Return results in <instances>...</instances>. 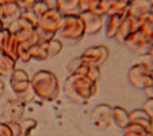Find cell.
Returning a JSON list of instances; mask_svg holds the SVG:
<instances>
[{
    "label": "cell",
    "mask_w": 153,
    "mask_h": 136,
    "mask_svg": "<svg viewBox=\"0 0 153 136\" xmlns=\"http://www.w3.org/2000/svg\"><path fill=\"white\" fill-rule=\"evenodd\" d=\"M10 127H11L14 136H22V129H20V124L19 122H8Z\"/></svg>",
    "instance_id": "obj_32"
},
{
    "label": "cell",
    "mask_w": 153,
    "mask_h": 136,
    "mask_svg": "<svg viewBox=\"0 0 153 136\" xmlns=\"http://www.w3.org/2000/svg\"><path fill=\"white\" fill-rule=\"evenodd\" d=\"M129 122L131 124H138L141 127L146 128L148 131L153 129V119L145 112L144 109H134L129 113Z\"/></svg>",
    "instance_id": "obj_15"
},
{
    "label": "cell",
    "mask_w": 153,
    "mask_h": 136,
    "mask_svg": "<svg viewBox=\"0 0 153 136\" xmlns=\"http://www.w3.org/2000/svg\"><path fill=\"white\" fill-rule=\"evenodd\" d=\"M4 27H7V26H6V23H4L3 20H0V30H3Z\"/></svg>",
    "instance_id": "obj_37"
},
{
    "label": "cell",
    "mask_w": 153,
    "mask_h": 136,
    "mask_svg": "<svg viewBox=\"0 0 153 136\" xmlns=\"http://www.w3.org/2000/svg\"><path fill=\"white\" fill-rule=\"evenodd\" d=\"M62 18H64V15L61 14L60 11L49 10L46 14H43L42 17L39 18L37 29L56 35L58 32H60L61 23H62Z\"/></svg>",
    "instance_id": "obj_8"
},
{
    "label": "cell",
    "mask_w": 153,
    "mask_h": 136,
    "mask_svg": "<svg viewBox=\"0 0 153 136\" xmlns=\"http://www.w3.org/2000/svg\"><path fill=\"white\" fill-rule=\"evenodd\" d=\"M12 33L10 32L8 27H4L3 30H0V55H3L4 50H6V47L8 44L10 38H11Z\"/></svg>",
    "instance_id": "obj_23"
},
{
    "label": "cell",
    "mask_w": 153,
    "mask_h": 136,
    "mask_svg": "<svg viewBox=\"0 0 153 136\" xmlns=\"http://www.w3.org/2000/svg\"><path fill=\"white\" fill-rule=\"evenodd\" d=\"M64 91L71 101L76 104H84L98 93V82L91 80L87 76L68 75L64 84Z\"/></svg>",
    "instance_id": "obj_1"
},
{
    "label": "cell",
    "mask_w": 153,
    "mask_h": 136,
    "mask_svg": "<svg viewBox=\"0 0 153 136\" xmlns=\"http://www.w3.org/2000/svg\"><path fill=\"white\" fill-rule=\"evenodd\" d=\"M15 65H16L15 60H12L8 56L0 55V76L11 75L15 71Z\"/></svg>",
    "instance_id": "obj_20"
},
{
    "label": "cell",
    "mask_w": 153,
    "mask_h": 136,
    "mask_svg": "<svg viewBox=\"0 0 153 136\" xmlns=\"http://www.w3.org/2000/svg\"><path fill=\"white\" fill-rule=\"evenodd\" d=\"M3 15H1V20L4 23H10L18 19L22 14V10L18 6V2L15 0H11V2H3Z\"/></svg>",
    "instance_id": "obj_16"
},
{
    "label": "cell",
    "mask_w": 153,
    "mask_h": 136,
    "mask_svg": "<svg viewBox=\"0 0 153 136\" xmlns=\"http://www.w3.org/2000/svg\"><path fill=\"white\" fill-rule=\"evenodd\" d=\"M153 0H134L129 4V15L142 19L144 17L152 14Z\"/></svg>",
    "instance_id": "obj_13"
},
{
    "label": "cell",
    "mask_w": 153,
    "mask_h": 136,
    "mask_svg": "<svg viewBox=\"0 0 153 136\" xmlns=\"http://www.w3.org/2000/svg\"><path fill=\"white\" fill-rule=\"evenodd\" d=\"M20 129H22V136H31L33 131L37 129L38 121L34 119H23L22 121H19Z\"/></svg>",
    "instance_id": "obj_21"
},
{
    "label": "cell",
    "mask_w": 153,
    "mask_h": 136,
    "mask_svg": "<svg viewBox=\"0 0 153 136\" xmlns=\"http://www.w3.org/2000/svg\"><path fill=\"white\" fill-rule=\"evenodd\" d=\"M81 65H83V61H81L80 56H79V57H73V59H71L69 63H68V65H67V71H68V74H69V75H73V74H75Z\"/></svg>",
    "instance_id": "obj_26"
},
{
    "label": "cell",
    "mask_w": 153,
    "mask_h": 136,
    "mask_svg": "<svg viewBox=\"0 0 153 136\" xmlns=\"http://www.w3.org/2000/svg\"><path fill=\"white\" fill-rule=\"evenodd\" d=\"M49 10H50V8H49V6H48L46 0H45V2H35L34 6H33V10H31V11L34 12V14L37 15L38 18H41L43 14H46Z\"/></svg>",
    "instance_id": "obj_24"
},
{
    "label": "cell",
    "mask_w": 153,
    "mask_h": 136,
    "mask_svg": "<svg viewBox=\"0 0 153 136\" xmlns=\"http://www.w3.org/2000/svg\"><path fill=\"white\" fill-rule=\"evenodd\" d=\"M138 27H140V19L138 18H134V17H131V15H127V17L123 19V22L121 23V26H119V29H118V32H117L114 40H115L117 42L125 44V41L133 34V33H136L137 30H138Z\"/></svg>",
    "instance_id": "obj_11"
},
{
    "label": "cell",
    "mask_w": 153,
    "mask_h": 136,
    "mask_svg": "<svg viewBox=\"0 0 153 136\" xmlns=\"http://www.w3.org/2000/svg\"><path fill=\"white\" fill-rule=\"evenodd\" d=\"M145 136H153V132H152V131H150V132H148Z\"/></svg>",
    "instance_id": "obj_39"
},
{
    "label": "cell",
    "mask_w": 153,
    "mask_h": 136,
    "mask_svg": "<svg viewBox=\"0 0 153 136\" xmlns=\"http://www.w3.org/2000/svg\"><path fill=\"white\" fill-rule=\"evenodd\" d=\"M31 90L34 95L39 98L41 101L52 102L56 101L60 95V83L58 78L48 70H41L33 75L31 80Z\"/></svg>",
    "instance_id": "obj_2"
},
{
    "label": "cell",
    "mask_w": 153,
    "mask_h": 136,
    "mask_svg": "<svg viewBox=\"0 0 153 136\" xmlns=\"http://www.w3.org/2000/svg\"><path fill=\"white\" fill-rule=\"evenodd\" d=\"M152 15H153V10H152Z\"/></svg>",
    "instance_id": "obj_40"
},
{
    "label": "cell",
    "mask_w": 153,
    "mask_h": 136,
    "mask_svg": "<svg viewBox=\"0 0 153 136\" xmlns=\"http://www.w3.org/2000/svg\"><path fill=\"white\" fill-rule=\"evenodd\" d=\"M145 93H146L148 98H153V83H152V86H150L149 89L145 90Z\"/></svg>",
    "instance_id": "obj_34"
},
{
    "label": "cell",
    "mask_w": 153,
    "mask_h": 136,
    "mask_svg": "<svg viewBox=\"0 0 153 136\" xmlns=\"http://www.w3.org/2000/svg\"><path fill=\"white\" fill-rule=\"evenodd\" d=\"M148 55H150V56H152V57H153V47L149 49V52H148Z\"/></svg>",
    "instance_id": "obj_38"
},
{
    "label": "cell",
    "mask_w": 153,
    "mask_h": 136,
    "mask_svg": "<svg viewBox=\"0 0 153 136\" xmlns=\"http://www.w3.org/2000/svg\"><path fill=\"white\" fill-rule=\"evenodd\" d=\"M60 35L62 40L69 42H80L85 35L83 19L80 14L77 15H64L62 23L60 27Z\"/></svg>",
    "instance_id": "obj_4"
},
{
    "label": "cell",
    "mask_w": 153,
    "mask_h": 136,
    "mask_svg": "<svg viewBox=\"0 0 153 136\" xmlns=\"http://www.w3.org/2000/svg\"><path fill=\"white\" fill-rule=\"evenodd\" d=\"M3 2H0V20H1V15H3Z\"/></svg>",
    "instance_id": "obj_36"
},
{
    "label": "cell",
    "mask_w": 153,
    "mask_h": 136,
    "mask_svg": "<svg viewBox=\"0 0 153 136\" xmlns=\"http://www.w3.org/2000/svg\"><path fill=\"white\" fill-rule=\"evenodd\" d=\"M125 45H126L131 52L138 53V55H141V56L148 53L150 49V44H149L148 37L142 34L141 32H138V30H137L136 33H133V34L125 41Z\"/></svg>",
    "instance_id": "obj_10"
},
{
    "label": "cell",
    "mask_w": 153,
    "mask_h": 136,
    "mask_svg": "<svg viewBox=\"0 0 153 136\" xmlns=\"http://www.w3.org/2000/svg\"><path fill=\"white\" fill-rule=\"evenodd\" d=\"M34 3H35V2H33V0H25V2H18V6L20 7L22 12H23V11H31Z\"/></svg>",
    "instance_id": "obj_30"
},
{
    "label": "cell",
    "mask_w": 153,
    "mask_h": 136,
    "mask_svg": "<svg viewBox=\"0 0 153 136\" xmlns=\"http://www.w3.org/2000/svg\"><path fill=\"white\" fill-rule=\"evenodd\" d=\"M0 136H14L8 122H0Z\"/></svg>",
    "instance_id": "obj_29"
},
{
    "label": "cell",
    "mask_w": 153,
    "mask_h": 136,
    "mask_svg": "<svg viewBox=\"0 0 153 136\" xmlns=\"http://www.w3.org/2000/svg\"><path fill=\"white\" fill-rule=\"evenodd\" d=\"M91 121L94 127L99 129H107L113 125V106L107 104H100L91 113Z\"/></svg>",
    "instance_id": "obj_7"
},
{
    "label": "cell",
    "mask_w": 153,
    "mask_h": 136,
    "mask_svg": "<svg viewBox=\"0 0 153 136\" xmlns=\"http://www.w3.org/2000/svg\"><path fill=\"white\" fill-rule=\"evenodd\" d=\"M31 60L43 61L49 57V42H38L30 48Z\"/></svg>",
    "instance_id": "obj_18"
},
{
    "label": "cell",
    "mask_w": 153,
    "mask_h": 136,
    "mask_svg": "<svg viewBox=\"0 0 153 136\" xmlns=\"http://www.w3.org/2000/svg\"><path fill=\"white\" fill-rule=\"evenodd\" d=\"M129 124V112L122 106H113V125L125 129Z\"/></svg>",
    "instance_id": "obj_17"
},
{
    "label": "cell",
    "mask_w": 153,
    "mask_h": 136,
    "mask_svg": "<svg viewBox=\"0 0 153 136\" xmlns=\"http://www.w3.org/2000/svg\"><path fill=\"white\" fill-rule=\"evenodd\" d=\"M127 79L130 84H133L138 90H146L152 86L153 83V74L148 71L142 64L136 63L134 65L130 67L129 72H127Z\"/></svg>",
    "instance_id": "obj_5"
},
{
    "label": "cell",
    "mask_w": 153,
    "mask_h": 136,
    "mask_svg": "<svg viewBox=\"0 0 153 136\" xmlns=\"http://www.w3.org/2000/svg\"><path fill=\"white\" fill-rule=\"evenodd\" d=\"M31 78L25 70H16L10 75V84H11V90L16 95L18 99H20L25 104H29L30 101L35 98L34 93L31 90V84H30Z\"/></svg>",
    "instance_id": "obj_3"
},
{
    "label": "cell",
    "mask_w": 153,
    "mask_h": 136,
    "mask_svg": "<svg viewBox=\"0 0 153 136\" xmlns=\"http://www.w3.org/2000/svg\"><path fill=\"white\" fill-rule=\"evenodd\" d=\"M30 45L27 44H19V49H18V61H22V63H29L31 61L30 57Z\"/></svg>",
    "instance_id": "obj_22"
},
{
    "label": "cell",
    "mask_w": 153,
    "mask_h": 136,
    "mask_svg": "<svg viewBox=\"0 0 153 136\" xmlns=\"http://www.w3.org/2000/svg\"><path fill=\"white\" fill-rule=\"evenodd\" d=\"M108 55H110V50L106 45H96V47L87 48L80 56V59L88 67H100L107 61Z\"/></svg>",
    "instance_id": "obj_6"
},
{
    "label": "cell",
    "mask_w": 153,
    "mask_h": 136,
    "mask_svg": "<svg viewBox=\"0 0 153 136\" xmlns=\"http://www.w3.org/2000/svg\"><path fill=\"white\" fill-rule=\"evenodd\" d=\"M61 50H62V42H61V40L54 38V40H52L49 42V57L57 56Z\"/></svg>",
    "instance_id": "obj_25"
},
{
    "label": "cell",
    "mask_w": 153,
    "mask_h": 136,
    "mask_svg": "<svg viewBox=\"0 0 153 136\" xmlns=\"http://www.w3.org/2000/svg\"><path fill=\"white\" fill-rule=\"evenodd\" d=\"M3 93H4V83H3V80L0 79V97L3 95Z\"/></svg>",
    "instance_id": "obj_35"
},
{
    "label": "cell",
    "mask_w": 153,
    "mask_h": 136,
    "mask_svg": "<svg viewBox=\"0 0 153 136\" xmlns=\"http://www.w3.org/2000/svg\"><path fill=\"white\" fill-rule=\"evenodd\" d=\"M142 109L153 119V98H148L146 101L144 102V105H142Z\"/></svg>",
    "instance_id": "obj_31"
},
{
    "label": "cell",
    "mask_w": 153,
    "mask_h": 136,
    "mask_svg": "<svg viewBox=\"0 0 153 136\" xmlns=\"http://www.w3.org/2000/svg\"><path fill=\"white\" fill-rule=\"evenodd\" d=\"M150 132V131H149ZM148 132H136V131H129V129H125L123 136H145Z\"/></svg>",
    "instance_id": "obj_33"
},
{
    "label": "cell",
    "mask_w": 153,
    "mask_h": 136,
    "mask_svg": "<svg viewBox=\"0 0 153 136\" xmlns=\"http://www.w3.org/2000/svg\"><path fill=\"white\" fill-rule=\"evenodd\" d=\"M80 17L83 19L84 27H85V34H95V33H98L99 30H102L104 27L106 17H103V15L87 11L80 14Z\"/></svg>",
    "instance_id": "obj_12"
},
{
    "label": "cell",
    "mask_w": 153,
    "mask_h": 136,
    "mask_svg": "<svg viewBox=\"0 0 153 136\" xmlns=\"http://www.w3.org/2000/svg\"><path fill=\"white\" fill-rule=\"evenodd\" d=\"M138 63H140V64H142V65H144L148 71H150V72L153 74V57H152L150 55H148V53L142 55Z\"/></svg>",
    "instance_id": "obj_27"
},
{
    "label": "cell",
    "mask_w": 153,
    "mask_h": 136,
    "mask_svg": "<svg viewBox=\"0 0 153 136\" xmlns=\"http://www.w3.org/2000/svg\"><path fill=\"white\" fill-rule=\"evenodd\" d=\"M25 106H26V104L18 98L7 101L3 109V117L6 119V122L22 121V117L25 114Z\"/></svg>",
    "instance_id": "obj_9"
},
{
    "label": "cell",
    "mask_w": 153,
    "mask_h": 136,
    "mask_svg": "<svg viewBox=\"0 0 153 136\" xmlns=\"http://www.w3.org/2000/svg\"><path fill=\"white\" fill-rule=\"evenodd\" d=\"M129 15V12H125V14H115V15H108L106 17L104 20V34L107 38L114 40L117 32H118L121 23L123 22V19Z\"/></svg>",
    "instance_id": "obj_14"
},
{
    "label": "cell",
    "mask_w": 153,
    "mask_h": 136,
    "mask_svg": "<svg viewBox=\"0 0 153 136\" xmlns=\"http://www.w3.org/2000/svg\"><path fill=\"white\" fill-rule=\"evenodd\" d=\"M87 78H90L94 82H98L99 78H100V67H90Z\"/></svg>",
    "instance_id": "obj_28"
},
{
    "label": "cell",
    "mask_w": 153,
    "mask_h": 136,
    "mask_svg": "<svg viewBox=\"0 0 153 136\" xmlns=\"http://www.w3.org/2000/svg\"><path fill=\"white\" fill-rule=\"evenodd\" d=\"M58 11L62 15L80 14V0H58Z\"/></svg>",
    "instance_id": "obj_19"
}]
</instances>
